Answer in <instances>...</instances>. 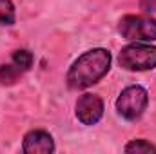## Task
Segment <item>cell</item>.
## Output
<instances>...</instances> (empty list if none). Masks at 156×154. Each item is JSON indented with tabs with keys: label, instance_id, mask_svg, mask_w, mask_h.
<instances>
[{
	"label": "cell",
	"instance_id": "6da1fadb",
	"mask_svg": "<svg viewBox=\"0 0 156 154\" xmlns=\"http://www.w3.org/2000/svg\"><path fill=\"white\" fill-rule=\"evenodd\" d=\"M113 56L104 47H94L85 51L82 56H78L73 62V65L67 71V85L69 89H87L100 82L111 69Z\"/></svg>",
	"mask_w": 156,
	"mask_h": 154
},
{
	"label": "cell",
	"instance_id": "7a4b0ae2",
	"mask_svg": "<svg viewBox=\"0 0 156 154\" xmlns=\"http://www.w3.org/2000/svg\"><path fill=\"white\" fill-rule=\"evenodd\" d=\"M120 67L127 71H149L156 67V47L147 44H129L118 54Z\"/></svg>",
	"mask_w": 156,
	"mask_h": 154
},
{
	"label": "cell",
	"instance_id": "3957f363",
	"mask_svg": "<svg viewBox=\"0 0 156 154\" xmlns=\"http://www.w3.org/2000/svg\"><path fill=\"white\" fill-rule=\"evenodd\" d=\"M118 33L133 42H154L156 20L144 15H125L118 22Z\"/></svg>",
	"mask_w": 156,
	"mask_h": 154
},
{
	"label": "cell",
	"instance_id": "277c9868",
	"mask_svg": "<svg viewBox=\"0 0 156 154\" xmlns=\"http://www.w3.org/2000/svg\"><path fill=\"white\" fill-rule=\"evenodd\" d=\"M147 103H149V93L142 85H129L118 96L116 111L122 118L134 121L145 113Z\"/></svg>",
	"mask_w": 156,
	"mask_h": 154
},
{
	"label": "cell",
	"instance_id": "5b68a950",
	"mask_svg": "<svg viewBox=\"0 0 156 154\" xmlns=\"http://www.w3.org/2000/svg\"><path fill=\"white\" fill-rule=\"evenodd\" d=\"M75 114L78 121L83 125L98 123L104 116V100L98 94H91V93L82 94L75 105Z\"/></svg>",
	"mask_w": 156,
	"mask_h": 154
},
{
	"label": "cell",
	"instance_id": "8992f818",
	"mask_svg": "<svg viewBox=\"0 0 156 154\" xmlns=\"http://www.w3.org/2000/svg\"><path fill=\"white\" fill-rule=\"evenodd\" d=\"M22 151L26 154H49L55 152V140L47 131L35 129L24 136Z\"/></svg>",
	"mask_w": 156,
	"mask_h": 154
},
{
	"label": "cell",
	"instance_id": "52a82bcc",
	"mask_svg": "<svg viewBox=\"0 0 156 154\" xmlns=\"http://www.w3.org/2000/svg\"><path fill=\"white\" fill-rule=\"evenodd\" d=\"M24 71H20L15 64H2L0 65V83L2 85H13L18 82Z\"/></svg>",
	"mask_w": 156,
	"mask_h": 154
},
{
	"label": "cell",
	"instance_id": "ba28073f",
	"mask_svg": "<svg viewBox=\"0 0 156 154\" xmlns=\"http://www.w3.org/2000/svg\"><path fill=\"white\" fill-rule=\"evenodd\" d=\"M33 62H35V56L31 51L27 49H18L13 53V64L20 69V71H29L33 67Z\"/></svg>",
	"mask_w": 156,
	"mask_h": 154
},
{
	"label": "cell",
	"instance_id": "9c48e42d",
	"mask_svg": "<svg viewBox=\"0 0 156 154\" xmlns=\"http://www.w3.org/2000/svg\"><path fill=\"white\" fill-rule=\"evenodd\" d=\"M16 20L15 5L11 0H0V26H13Z\"/></svg>",
	"mask_w": 156,
	"mask_h": 154
},
{
	"label": "cell",
	"instance_id": "30bf717a",
	"mask_svg": "<svg viewBox=\"0 0 156 154\" xmlns=\"http://www.w3.org/2000/svg\"><path fill=\"white\" fill-rule=\"evenodd\" d=\"M125 152H136V154H156V147L149 143L147 140H133L125 145Z\"/></svg>",
	"mask_w": 156,
	"mask_h": 154
},
{
	"label": "cell",
	"instance_id": "8fae6325",
	"mask_svg": "<svg viewBox=\"0 0 156 154\" xmlns=\"http://www.w3.org/2000/svg\"><path fill=\"white\" fill-rule=\"evenodd\" d=\"M140 9L145 13H156V0H140Z\"/></svg>",
	"mask_w": 156,
	"mask_h": 154
}]
</instances>
